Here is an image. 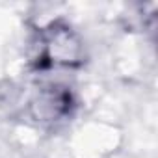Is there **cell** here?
Masks as SVG:
<instances>
[{
  "label": "cell",
  "instance_id": "obj_1",
  "mask_svg": "<svg viewBox=\"0 0 158 158\" xmlns=\"http://www.w3.org/2000/svg\"><path fill=\"white\" fill-rule=\"evenodd\" d=\"M56 32H50L43 50H41V60L39 63H63V65H69L74 61L76 58V52H78V43L71 37V32L67 28L63 30H58L54 28Z\"/></svg>",
  "mask_w": 158,
  "mask_h": 158
}]
</instances>
